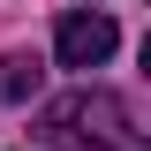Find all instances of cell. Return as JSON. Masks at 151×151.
Here are the masks:
<instances>
[{"label":"cell","mask_w":151,"mask_h":151,"mask_svg":"<svg viewBox=\"0 0 151 151\" xmlns=\"http://www.w3.org/2000/svg\"><path fill=\"white\" fill-rule=\"evenodd\" d=\"M38 83H45V60L38 53H0V106L38 98Z\"/></svg>","instance_id":"obj_3"},{"label":"cell","mask_w":151,"mask_h":151,"mask_svg":"<svg viewBox=\"0 0 151 151\" xmlns=\"http://www.w3.org/2000/svg\"><path fill=\"white\" fill-rule=\"evenodd\" d=\"M38 136H45L53 151H144V129H136L129 98L121 91H98V83L53 98V106L38 113Z\"/></svg>","instance_id":"obj_1"},{"label":"cell","mask_w":151,"mask_h":151,"mask_svg":"<svg viewBox=\"0 0 151 151\" xmlns=\"http://www.w3.org/2000/svg\"><path fill=\"white\" fill-rule=\"evenodd\" d=\"M113 45H121V30H113V15H98V8H76L53 30V60L60 68H106Z\"/></svg>","instance_id":"obj_2"}]
</instances>
